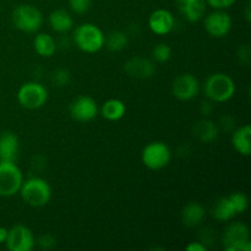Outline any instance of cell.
<instances>
[{
  "label": "cell",
  "mask_w": 251,
  "mask_h": 251,
  "mask_svg": "<svg viewBox=\"0 0 251 251\" xmlns=\"http://www.w3.org/2000/svg\"><path fill=\"white\" fill-rule=\"evenodd\" d=\"M251 50L249 46H242L239 48V51H238V58H239V61L244 65H249L250 59H251Z\"/></svg>",
  "instance_id": "31"
},
{
  "label": "cell",
  "mask_w": 251,
  "mask_h": 251,
  "mask_svg": "<svg viewBox=\"0 0 251 251\" xmlns=\"http://www.w3.org/2000/svg\"><path fill=\"white\" fill-rule=\"evenodd\" d=\"M185 250L186 251H206L207 250V247L201 242H191L186 245Z\"/></svg>",
  "instance_id": "33"
},
{
  "label": "cell",
  "mask_w": 251,
  "mask_h": 251,
  "mask_svg": "<svg viewBox=\"0 0 251 251\" xmlns=\"http://www.w3.org/2000/svg\"><path fill=\"white\" fill-rule=\"evenodd\" d=\"M127 36L122 31H113L108 36H105L104 47H107L110 51H120L127 46Z\"/></svg>",
  "instance_id": "24"
},
{
  "label": "cell",
  "mask_w": 251,
  "mask_h": 251,
  "mask_svg": "<svg viewBox=\"0 0 251 251\" xmlns=\"http://www.w3.org/2000/svg\"><path fill=\"white\" fill-rule=\"evenodd\" d=\"M211 215L220 222H228L234 218L237 213H235L234 206H233L230 199L228 196H223L213 203L212 208H211Z\"/></svg>",
  "instance_id": "22"
},
{
  "label": "cell",
  "mask_w": 251,
  "mask_h": 251,
  "mask_svg": "<svg viewBox=\"0 0 251 251\" xmlns=\"http://www.w3.org/2000/svg\"><path fill=\"white\" fill-rule=\"evenodd\" d=\"M203 93L213 103L228 102L235 93V82L228 74L215 73L206 78Z\"/></svg>",
  "instance_id": "1"
},
{
  "label": "cell",
  "mask_w": 251,
  "mask_h": 251,
  "mask_svg": "<svg viewBox=\"0 0 251 251\" xmlns=\"http://www.w3.org/2000/svg\"><path fill=\"white\" fill-rule=\"evenodd\" d=\"M200 110H201V114L205 115V117H208L213 110V102H211V100H206V102H203L202 104H201Z\"/></svg>",
  "instance_id": "34"
},
{
  "label": "cell",
  "mask_w": 251,
  "mask_h": 251,
  "mask_svg": "<svg viewBox=\"0 0 251 251\" xmlns=\"http://www.w3.org/2000/svg\"><path fill=\"white\" fill-rule=\"evenodd\" d=\"M237 0H206L207 5L216 10H227L235 4Z\"/></svg>",
  "instance_id": "30"
},
{
  "label": "cell",
  "mask_w": 251,
  "mask_h": 251,
  "mask_svg": "<svg viewBox=\"0 0 251 251\" xmlns=\"http://www.w3.org/2000/svg\"><path fill=\"white\" fill-rule=\"evenodd\" d=\"M73 39L76 47L85 53H98L104 47L105 34L97 25L85 22L74 29Z\"/></svg>",
  "instance_id": "2"
},
{
  "label": "cell",
  "mask_w": 251,
  "mask_h": 251,
  "mask_svg": "<svg viewBox=\"0 0 251 251\" xmlns=\"http://www.w3.org/2000/svg\"><path fill=\"white\" fill-rule=\"evenodd\" d=\"M141 161L145 167L152 171L163 169L171 163L172 151L167 144L153 141L147 144L141 152Z\"/></svg>",
  "instance_id": "6"
},
{
  "label": "cell",
  "mask_w": 251,
  "mask_h": 251,
  "mask_svg": "<svg viewBox=\"0 0 251 251\" xmlns=\"http://www.w3.org/2000/svg\"><path fill=\"white\" fill-rule=\"evenodd\" d=\"M205 215L206 210L201 203L189 202L181 211V222L185 227L194 228L202 222Z\"/></svg>",
  "instance_id": "20"
},
{
  "label": "cell",
  "mask_w": 251,
  "mask_h": 251,
  "mask_svg": "<svg viewBox=\"0 0 251 251\" xmlns=\"http://www.w3.org/2000/svg\"><path fill=\"white\" fill-rule=\"evenodd\" d=\"M33 47L36 53L42 58H51L55 54L58 44L53 36L49 33H37L33 39Z\"/></svg>",
  "instance_id": "21"
},
{
  "label": "cell",
  "mask_w": 251,
  "mask_h": 251,
  "mask_svg": "<svg viewBox=\"0 0 251 251\" xmlns=\"http://www.w3.org/2000/svg\"><path fill=\"white\" fill-rule=\"evenodd\" d=\"M36 245L42 250H51L56 247V239L50 233L39 235L38 239L36 240Z\"/></svg>",
  "instance_id": "28"
},
{
  "label": "cell",
  "mask_w": 251,
  "mask_h": 251,
  "mask_svg": "<svg viewBox=\"0 0 251 251\" xmlns=\"http://www.w3.org/2000/svg\"><path fill=\"white\" fill-rule=\"evenodd\" d=\"M206 32L213 38H223L232 29V17L226 10H216L208 14L203 21Z\"/></svg>",
  "instance_id": "11"
},
{
  "label": "cell",
  "mask_w": 251,
  "mask_h": 251,
  "mask_svg": "<svg viewBox=\"0 0 251 251\" xmlns=\"http://www.w3.org/2000/svg\"><path fill=\"white\" fill-rule=\"evenodd\" d=\"M125 113H126V105L123 100H118V98L105 100L100 108L102 117L109 122H118V120L123 119Z\"/></svg>",
  "instance_id": "23"
},
{
  "label": "cell",
  "mask_w": 251,
  "mask_h": 251,
  "mask_svg": "<svg viewBox=\"0 0 251 251\" xmlns=\"http://www.w3.org/2000/svg\"><path fill=\"white\" fill-rule=\"evenodd\" d=\"M232 145L235 151L242 156L249 157L251 154V126L245 124L238 127L232 134Z\"/></svg>",
  "instance_id": "18"
},
{
  "label": "cell",
  "mask_w": 251,
  "mask_h": 251,
  "mask_svg": "<svg viewBox=\"0 0 251 251\" xmlns=\"http://www.w3.org/2000/svg\"><path fill=\"white\" fill-rule=\"evenodd\" d=\"M20 194L25 202L32 207H43L51 199V188L48 181L39 176H32L22 183Z\"/></svg>",
  "instance_id": "3"
},
{
  "label": "cell",
  "mask_w": 251,
  "mask_h": 251,
  "mask_svg": "<svg viewBox=\"0 0 251 251\" xmlns=\"http://www.w3.org/2000/svg\"><path fill=\"white\" fill-rule=\"evenodd\" d=\"M176 26L173 14L167 9H157L150 15L149 27L157 36H166L171 33Z\"/></svg>",
  "instance_id": "13"
},
{
  "label": "cell",
  "mask_w": 251,
  "mask_h": 251,
  "mask_svg": "<svg viewBox=\"0 0 251 251\" xmlns=\"http://www.w3.org/2000/svg\"><path fill=\"white\" fill-rule=\"evenodd\" d=\"M124 70L130 77L145 80V78H150L154 75L156 66H154L153 61H151L150 59L134 56L125 63Z\"/></svg>",
  "instance_id": "14"
},
{
  "label": "cell",
  "mask_w": 251,
  "mask_h": 251,
  "mask_svg": "<svg viewBox=\"0 0 251 251\" xmlns=\"http://www.w3.org/2000/svg\"><path fill=\"white\" fill-rule=\"evenodd\" d=\"M53 82L58 87H66L70 83V73L65 69H58L53 74Z\"/></svg>",
  "instance_id": "29"
},
{
  "label": "cell",
  "mask_w": 251,
  "mask_h": 251,
  "mask_svg": "<svg viewBox=\"0 0 251 251\" xmlns=\"http://www.w3.org/2000/svg\"><path fill=\"white\" fill-rule=\"evenodd\" d=\"M251 12H250V5H248L247 6V11H245V17H247V21L250 22L251 20Z\"/></svg>",
  "instance_id": "36"
},
{
  "label": "cell",
  "mask_w": 251,
  "mask_h": 251,
  "mask_svg": "<svg viewBox=\"0 0 251 251\" xmlns=\"http://www.w3.org/2000/svg\"><path fill=\"white\" fill-rule=\"evenodd\" d=\"M7 232H9V229H6L4 227H0V244H4L6 242Z\"/></svg>",
  "instance_id": "35"
},
{
  "label": "cell",
  "mask_w": 251,
  "mask_h": 251,
  "mask_svg": "<svg viewBox=\"0 0 251 251\" xmlns=\"http://www.w3.org/2000/svg\"><path fill=\"white\" fill-rule=\"evenodd\" d=\"M11 20L19 31L26 33H36L43 25V15L38 7L29 4H21L12 11Z\"/></svg>",
  "instance_id": "4"
},
{
  "label": "cell",
  "mask_w": 251,
  "mask_h": 251,
  "mask_svg": "<svg viewBox=\"0 0 251 251\" xmlns=\"http://www.w3.org/2000/svg\"><path fill=\"white\" fill-rule=\"evenodd\" d=\"M24 174L15 162L0 161V198H11L20 193Z\"/></svg>",
  "instance_id": "5"
},
{
  "label": "cell",
  "mask_w": 251,
  "mask_h": 251,
  "mask_svg": "<svg viewBox=\"0 0 251 251\" xmlns=\"http://www.w3.org/2000/svg\"><path fill=\"white\" fill-rule=\"evenodd\" d=\"M200 92V82L195 75L189 73L180 74L172 83V93L179 100H194Z\"/></svg>",
  "instance_id": "10"
},
{
  "label": "cell",
  "mask_w": 251,
  "mask_h": 251,
  "mask_svg": "<svg viewBox=\"0 0 251 251\" xmlns=\"http://www.w3.org/2000/svg\"><path fill=\"white\" fill-rule=\"evenodd\" d=\"M228 198L232 201L233 206H234V210L237 215H242L249 207V199L245 195L244 193H240V191H237V193L230 194Z\"/></svg>",
  "instance_id": "25"
},
{
  "label": "cell",
  "mask_w": 251,
  "mask_h": 251,
  "mask_svg": "<svg viewBox=\"0 0 251 251\" xmlns=\"http://www.w3.org/2000/svg\"><path fill=\"white\" fill-rule=\"evenodd\" d=\"M234 119L232 117H229V115H226V117L221 118V127L223 130H226V131H230L234 127Z\"/></svg>",
  "instance_id": "32"
},
{
  "label": "cell",
  "mask_w": 251,
  "mask_h": 251,
  "mask_svg": "<svg viewBox=\"0 0 251 251\" xmlns=\"http://www.w3.org/2000/svg\"><path fill=\"white\" fill-rule=\"evenodd\" d=\"M92 0H69V7L76 15H82L90 10Z\"/></svg>",
  "instance_id": "27"
},
{
  "label": "cell",
  "mask_w": 251,
  "mask_h": 251,
  "mask_svg": "<svg viewBox=\"0 0 251 251\" xmlns=\"http://www.w3.org/2000/svg\"><path fill=\"white\" fill-rule=\"evenodd\" d=\"M50 28L56 33H68L74 27V19L65 9H56L49 15Z\"/></svg>",
  "instance_id": "19"
},
{
  "label": "cell",
  "mask_w": 251,
  "mask_h": 251,
  "mask_svg": "<svg viewBox=\"0 0 251 251\" xmlns=\"http://www.w3.org/2000/svg\"><path fill=\"white\" fill-rule=\"evenodd\" d=\"M20 142L16 134L4 131L0 134V161L16 162Z\"/></svg>",
  "instance_id": "15"
},
{
  "label": "cell",
  "mask_w": 251,
  "mask_h": 251,
  "mask_svg": "<svg viewBox=\"0 0 251 251\" xmlns=\"http://www.w3.org/2000/svg\"><path fill=\"white\" fill-rule=\"evenodd\" d=\"M176 5L189 22H198L205 15L207 2L206 0H176Z\"/></svg>",
  "instance_id": "16"
},
{
  "label": "cell",
  "mask_w": 251,
  "mask_h": 251,
  "mask_svg": "<svg viewBox=\"0 0 251 251\" xmlns=\"http://www.w3.org/2000/svg\"><path fill=\"white\" fill-rule=\"evenodd\" d=\"M152 58L157 63H167L172 58V48L167 43H158L152 49Z\"/></svg>",
  "instance_id": "26"
},
{
  "label": "cell",
  "mask_w": 251,
  "mask_h": 251,
  "mask_svg": "<svg viewBox=\"0 0 251 251\" xmlns=\"http://www.w3.org/2000/svg\"><path fill=\"white\" fill-rule=\"evenodd\" d=\"M97 102L90 96H80L70 104V114L76 122L87 123L98 115Z\"/></svg>",
  "instance_id": "12"
},
{
  "label": "cell",
  "mask_w": 251,
  "mask_h": 251,
  "mask_svg": "<svg viewBox=\"0 0 251 251\" xmlns=\"http://www.w3.org/2000/svg\"><path fill=\"white\" fill-rule=\"evenodd\" d=\"M222 242L226 251H250L249 227L243 222L230 223L226 228Z\"/></svg>",
  "instance_id": "8"
},
{
  "label": "cell",
  "mask_w": 251,
  "mask_h": 251,
  "mask_svg": "<svg viewBox=\"0 0 251 251\" xmlns=\"http://www.w3.org/2000/svg\"><path fill=\"white\" fill-rule=\"evenodd\" d=\"M5 244L10 251H31L36 247V238L28 227L16 225L7 232Z\"/></svg>",
  "instance_id": "9"
},
{
  "label": "cell",
  "mask_w": 251,
  "mask_h": 251,
  "mask_svg": "<svg viewBox=\"0 0 251 251\" xmlns=\"http://www.w3.org/2000/svg\"><path fill=\"white\" fill-rule=\"evenodd\" d=\"M193 132L199 141L210 144L218 137L220 127L215 122L205 118V119H201L195 123V125L193 126Z\"/></svg>",
  "instance_id": "17"
},
{
  "label": "cell",
  "mask_w": 251,
  "mask_h": 251,
  "mask_svg": "<svg viewBox=\"0 0 251 251\" xmlns=\"http://www.w3.org/2000/svg\"><path fill=\"white\" fill-rule=\"evenodd\" d=\"M17 100L21 107L36 110L43 107L48 100V91L42 83L36 81L25 82L17 91Z\"/></svg>",
  "instance_id": "7"
}]
</instances>
